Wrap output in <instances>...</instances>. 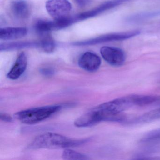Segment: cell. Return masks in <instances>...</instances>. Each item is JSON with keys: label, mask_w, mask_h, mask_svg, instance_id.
<instances>
[{"label": "cell", "mask_w": 160, "mask_h": 160, "mask_svg": "<svg viewBox=\"0 0 160 160\" xmlns=\"http://www.w3.org/2000/svg\"><path fill=\"white\" fill-rule=\"evenodd\" d=\"M74 1L78 6L80 7H84L88 4L90 0H74Z\"/></svg>", "instance_id": "18"}, {"label": "cell", "mask_w": 160, "mask_h": 160, "mask_svg": "<svg viewBox=\"0 0 160 160\" xmlns=\"http://www.w3.org/2000/svg\"><path fill=\"white\" fill-rule=\"evenodd\" d=\"M160 141V128L151 131L141 139L142 143H152Z\"/></svg>", "instance_id": "15"}, {"label": "cell", "mask_w": 160, "mask_h": 160, "mask_svg": "<svg viewBox=\"0 0 160 160\" xmlns=\"http://www.w3.org/2000/svg\"><path fill=\"white\" fill-rule=\"evenodd\" d=\"M41 43L40 42H18L10 43L1 44V51L16 50L29 48H40Z\"/></svg>", "instance_id": "12"}, {"label": "cell", "mask_w": 160, "mask_h": 160, "mask_svg": "<svg viewBox=\"0 0 160 160\" xmlns=\"http://www.w3.org/2000/svg\"><path fill=\"white\" fill-rule=\"evenodd\" d=\"M100 52L104 60L112 66L119 67L125 62V53L120 48L103 47L101 48Z\"/></svg>", "instance_id": "5"}, {"label": "cell", "mask_w": 160, "mask_h": 160, "mask_svg": "<svg viewBox=\"0 0 160 160\" xmlns=\"http://www.w3.org/2000/svg\"><path fill=\"white\" fill-rule=\"evenodd\" d=\"M89 138L74 139L59 134L47 132L36 137L29 145V149L68 148L83 145Z\"/></svg>", "instance_id": "1"}, {"label": "cell", "mask_w": 160, "mask_h": 160, "mask_svg": "<svg viewBox=\"0 0 160 160\" xmlns=\"http://www.w3.org/2000/svg\"><path fill=\"white\" fill-rule=\"evenodd\" d=\"M40 48L47 53H51L55 49L56 44L54 40L50 36H45L42 41H40Z\"/></svg>", "instance_id": "14"}, {"label": "cell", "mask_w": 160, "mask_h": 160, "mask_svg": "<svg viewBox=\"0 0 160 160\" xmlns=\"http://www.w3.org/2000/svg\"><path fill=\"white\" fill-rule=\"evenodd\" d=\"M27 65V55L24 52H22L18 55L13 66L7 74V77L12 80L18 79L26 71Z\"/></svg>", "instance_id": "8"}, {"label": "cell", "mask_w": 160, "mask_h": 160, "mask_svg": "<svg viewBox=\"0 0 160 160\" xmlns=\"http://www.w3.org/2000/svg\"><path fill=\"white\" fill-rule=\"evenodd\" d=\"M129 1V0H111L106 2L91 11L82 13L75 17H74L75 21L77 22L96 16L106 11L121 5L122 3Z\"/></svg>", "instance_id": "6"}, {"label": "cell", "mask_w": 160, "mask_h": 160, "mask_svg": "<svg viewBox=\"0 0 160 160\" xmlns=\"http://www.w3.org/2000/svg\"><path fill=\"white\" fill-rule=\"evenodd\" d=\"M101 58L95 53L87 52L83 54L78 60L79 67L89 72L97 71L101 66Z\"/></svg>", "instance_id": "7"}, {"label": "cell", "mask_w": 160, "mask_h": 160, "mask_svg": "<svg viewBox=\"0 0 160 160\" xmlns=\"http://www.w3.org/2000/svg\"><path fill=\"white\" fill-rule=\"evenodd\" d=\"M28 29L24 28H7L0 29V39L10 41L25 37L28 33Z\"/></svg>", "instance_id": "9"}, {"label": "cell", "mask_w": 160, "mask_h": 160, "mask_svg": "<svg viewBox=\"0 0 160 160\" xmlns=\"http://www.w3.org/2000/svg\"><path fill=\"white\" fill-rule=\"evenodd\" d=\"M140 31L136 30L134 31L127 32L105 34V35L99 36L97 38L87 40V41L77 42L74 43L73 45L76 46L93 45L97 44L102 43L113 42V41H123V40H127V39L135 37L140 34Z\"/></svg>", "instance_id": "3"}, {"label": "cell", "mask_w": 160, "mask_h": 160, "mask_svg": "<svg viewBox=\"0 0 160 160\" xmlns=\"http://www.w3.org/2000/svg\"><path fill=\"white\" fill-rule=\"evenodd\" d=\"M0 119L1 120L5 122H12L13 121V119L10 115L4 113H1Z\"/></svg>", "instance_id": "17"}, {"label": "cell", "mask_w": 160, "mask_h": 160, "mask_svg": "<svg viewBox=\"0 0 160 160\" xmlns=\"http://www.w3.org/2000/svg\"><path fill=\"white\" fill-rule=\"evenodd\" d=\"M159 119H160V108L149 111L138 118H135L130 120L125 121L124 123L129 125L140 124L150 122Z\"/></svg>", "instance_id": "11"}, {"label": "cell", "mask_w": 160, "mask_h": 160, "mask_svg": "<svg viewBox=\"0 0 160 160\" xmlns=\"http://www.w3.org/2000/svg\"><path fill=\"white\" fill-rule=\"evenodd\" d=\"M62 108L61 105H52L29 108L15 113L14 118L25 124H35L49 118Z\"/></svg>", "instance_id": "2"}, {"label": "cell", "mask_w": 160, "mask_h": 160, "mask_svg": "<svg viewBox=\"0 0 160 160\" xmlns=\"http://www.w3.org/2000/svg\"><path fill=\"white\" fill-rule=\"evenodd\" d=\"M46 8L51 17L58 20L68 17L72 7L68 0H48Z\"/></svg>", "instance_id": "4"}, {"label": "cell", "mask_w": 160, "mask_h": 160, "mask_svg": "<svg viewBox=\"0 0 160 160\" xmlns=\"http://www.w3.org/2000/svg\"><path fill=\"white\" fill-rule=\"evenodd\" d=\"M62 157L64 160H84L89 159L88 156L82 153L68 148H66L63 151Z\"/></svg>", "instance_id": "13"}, {"label": "cell", "mask_w": 160, "mask_h": 160, "mask_svg": "<svg viewBox=\"0 0 160 160\" xmlns=\"http://www.w3.org/2000/svg\"><path fill=\"white\" fill-rule=\"evenodd\" d=\"M11 7L13 14L18 18L25 19L29 16V6L24 0H14L12 2Z\"/></svg>", "instance_id": "10"}, {"label": "cell", "mask_w": 160, "mask_h": 160, "mask_svg": "<svg viewBox=\"0 0 160 160\" xmlns=\"http://www.w3.org/2000/svg\"><path fill=\"white\" fill-rule=\"evenodd\" d=\"M40 72L42 74L45 76L50 77L53 75L55 73V71L53 69L50 68H42L40 70Z\"/></svg>", "instance_id": "16"}]
</instances>
